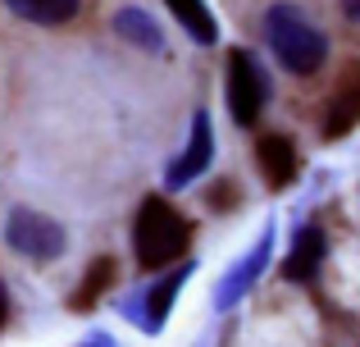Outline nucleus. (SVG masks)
I'll return each instance as SVG.
<instances>
[{"label": "nucleus", "instance_id": "1", "mask_svg": "<svg viewBox=\"0 0 360 347\" xmlns=\"http://www.w3.org/2000/svg\"><path fill=\"white\" fill-rule=\"evenodd\" d=\"M192 247V224L178 210L174 201L150 192L137 206V220H132V251H137L141 270H169L174 260H187Z\"/></svg>", "mask_w": 360, "mask_h": 347}, {"label": "nucleus", "instance_id": "2", "mask_svg": "<svg viewBox=\"0 0 360 347\" xmlns=\"http://www.w3.org/2000/svg\"><path fill=\"white\" fill-rule=\"evenodd\" d=\"M264 42H269L274 60H278L288 73H297V78L319 73L324 60H328V37L319 32L297 5H288V0H278V5L264 9Z\"/></svg>", "mask_w": 360, "mask_h": 347}, {"label": "nucleus", "instance_id": "3", "mask_svg": "<svg viewBox=\"0 0 360 347\" xmlns=\"http://www.w3.org/2000/svg\"><path fill=\"white\" fill-rule=\"evenodd\" d=\"M229 115L238 128H251L260 119L264 101H269V78H264L260 60H255L246 46H233L229 51Z\"/></svg>", "mask_w": 360, "mask_h": 347}, {"label": "nucleus", "instance_id": "4", "mask_svg": "<svg viewBox=\"0 0 360 347\" xmlns=\"http://www.w3.org/2000/svg\"><path fill=\"white\" fill-rule=\"evenodd\" d=\"M5 242L27 260H55V256H64V247H69V233H64L51 215L18 206V210H9V220H5Z\"/></svg>", "mask_w": 360, "mask_h": 347}, {"label": "nucleus", "instance_id": "5", "mask_svg": "<svg viewBox=\"0 0 360 347\" xmlns=\"http://www.w3.org/2000/svg\"><path fill=\"white\" fill-rule=\"evenodd\" d=\"M269 256H274V224H264V233L255 238V247L246 251L238 265H233L229 275L219 279V293H214V311H233V306H238L242 297L251 293L255 284H260V275L269 270Z\"/></svg>", "mask_w": 360, "mask_h": 347}, {"label": "nucleus", "instance_id": "6", "mask_svg": "<svg viewBox=\"0 0 360 347\" xmlns=\"http://www.w3.org/2000/svg\"><path fill=\"white\" fill-rule=\"evenodd\" d=\"M192 279V260H183L178 270H169L165 279H155V284L146 288L141 297H132L123 311L132 315V320L141 324L146 334H160V324H165V315H169V306L178 302V293H183V284Z\"/></svg>", "mask_w": 360, "mask_h": 347}, {"label": "nucleus", "instance_id": "7", "mask_svg": "<svg viewBox=\"0 0 360 347\" xmlns=\"http://www.w3.org/2000/svg\"><path fill=\"white\" fill-rule=\"evenodd\" d=\"M210 160H214V124H210V110H196L192 115V137H187L183 156L169 160L165 183L178 192V187H187L192 178H201L205 170H210Z\"/></svg>", "mask_w": 360, "mask_h": 347}, {"label": "nucleus", "instance_id": "8", "mask_svg": "<svg viewBox=\"0 0 360 347\" xmlns=\"http://www.w3.org/2000/svg\"><path fill=\"white\" fill-rule=\"evenodd\" d=\"M356 128H360V64H347L338 87H333V96H328V106H324L319 133H324L328 142H338V137L356 133Z\"/></svg>", "mask_w": 360, "mask_h": 347}, {"label": "nucleus", "instance_id": "9", "mask_svg": "<svg viewBox=\"0 0 360 347\" xmlns=\"http://www.w3.org/2000/svg\"><path fill=\"white\" fill-rule=\"evenodd\" d=\"M255 165H260L269 192L292 187L297 174H301V156H297V146H292L288 133H260V137H255Z\"/></svg>", "mask_w": 360, "mask_h": 347}, {"label": "nucleus", "instance_id": "10", "mask_svg": "<svg viewBox=\"0 0 360 347\" xmlns=\"http://www.w3.org/2000/svg\"><path fill=\"white\" fill-rule=\"evenodd\" d=\"M324 251H328V238H324L319 224L297 229L288 256H283V279H292V284H310V279L319 275V265H324Z\"/></svg>", "mask_w": 360, "mask_h": 347}, {"label": "nucleus", "instance_id": "11", "mask_svg": "<svg viewBox=\"0 0 360 347\" xmlns=\"http://www.w3.org/2000/svg\"><path fill=\"white\" fill-rule=\"evenodd\" d=\"M115 32L123 37V42L141 46V51H165V32H160V23L146 14V9H137V5H123L115 14Z\"/></svg>", "mask_w": 360, "mask_h": 347}, {"label": "nucleus", "instance_id": "12", "mask_svg": "<svg viewBox=\"0 0 360 347\" xmlns=\"http://www.w3.org/2000/svg\"><path fill=\"white\" fill-rule=\"evenodd\" d=\"M165 5L174 9V18L183 23V32L192 37V42H201V46L219 42V23H214V14H210L205 0H165Z\"/></svg>", "mask_w": 360, "mask_h": 347}, {"label": "nucleus", "instance_id": "13", "mask_svg": "<svg viewBox=\"0 0 360 347\" xmlns=\"http://www.w3.org/2000/svg\"><path fill=\"white\" fill-rule=\"evenodd\" d=\"M23 23H37V27H60L69 23L73 14L82 9V0H5Z\"/></svg>", "mask_w": 360, "mask_h": 347}, {"label": "nucleus", "instance_id": "14", "mask_svg": "<svg viewBox=\"0 0 360 347\" xmlns=\"http://www.w3.org/2000/svg\"><path fill=\"white\" fill-rule=\"evenodd\" d=\"M115 275H119L115 256H96V260H91V270H87V275H82L78 293L69 297V306H73V311H91V306H96V297L105 293L110 284H115Z\"/></svg>", "mask_w": 360, "mask_h": 347}, {"label": "nucleus", "instance_id": "15", "mask_svg": "<svg viewBox=\"0 0 360 347\" xmlns=\"http://www.w3.org/2000/svg\"><path fill=\"white\" fill-rule=\"evenodd\" d=\"M5 324H9V288L0 284V329H5Z\"/></svg>", "mask_w": 360, "mask_h": 347}, {"label": "nucleus", "instance_id": "16", "mask_svg": "<svg viewBox=\"0 0 360 347\" xmlns=\"http://www.w3.org/2000/svg\"><path fill=\"white\" fill-rule=\"evenodd\" d=\"M342 14L352 18V23H360V0H342Z\"/></svg>", "mask_w": 360, "mask_h": 347}, {"label": "nucleus", "instance_id": "17", "mask_svg": "<svg viewBox=\"0 0 360 347\" xmlns=\"http://www.w3.org/2000/svg\"><path fill=\"white\" fill-rule=\"evenodd\" d=\"M91 347H110V343H105V339H96V343H91Z\"/></svg>", "mask_w": 360, "mask_h": 347}]
</instances>
